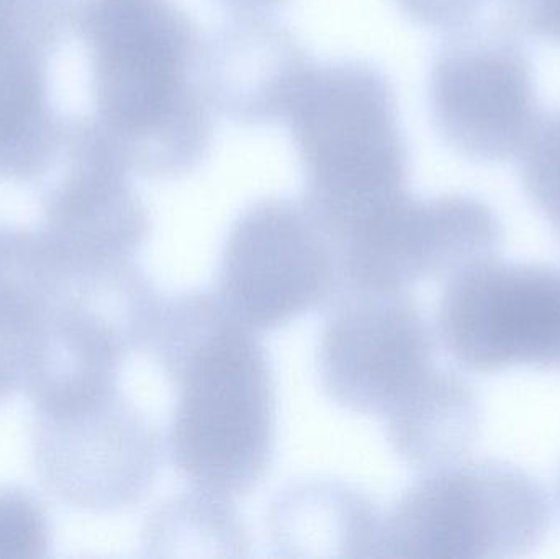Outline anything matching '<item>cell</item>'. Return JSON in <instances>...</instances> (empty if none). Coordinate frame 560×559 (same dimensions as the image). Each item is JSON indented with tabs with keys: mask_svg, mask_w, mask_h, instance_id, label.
Listing matches in <instances>:
<instances>
[{
	"mask_svg": "<svg viewBox=\"0 0 560 559\" xmlns=\"http://www.w3.org/2000/svg\"><path fill=\"white\" fill-rule=\"evenodd\" d=\"M398 9L420 25L451 33L479 23L487 2L497 0H395ZM502 2V0H499Z\"/></svg>",
	"mask_w": 560,
	"mask_h": 559,
	"instance_id": "44dd1931",
	"label": "cell"
},
{
	"mask_svg": "<svg viewBox=\"0 0 560 559\" xmlns=\"http://www.w3.org/2000/svg\"><path fill=\"white\" fill-rule=\"evenodd\" d=\"M248 531L232 499L194 489L161 504L143 528L148 557H248Z\"/></svg>",
	"mask_w": 560,
	"mask_h": 559,
	"instance_id": "e0dca14e",
	"label": "cell"
},
{
	"mask_svg": "<svg viewBox=\"0 0 560 559\" xmlns=\"http://www.w3.org/2000/svg\"><path fill=\"white\" fill-rule=\"evenodd\" d=\"M45 298L26 269L0 263V403L25 387L36 312Z\"/></svg>",
	"mask_w": 560,
	"mask_h": 559,
	"instance_id": "ac0fdd59",
	"label": "cell"
},
{
	"mask_svg": "<svg viewBox=\"0 0 560 559\" xmlns=\"http://www.w3.org/2000/svg\"><path fill=\"white\" fill-rule=\"evenodd\" d=\"M552 527L538 479L502 459L428 469L382 517L381 558H520Z\"/></svg>",
	"mask_w": 560,
	"mask_h": 559,
	"instance_id": "5b68a950",
	"label": "cell"
},
{
	"mask_svg": "<svg viewBox=\"0 0 560 559\" xmlns=\"http://www.w3.org/2000/svg\"><path fill=\"white\" fill-rule=\"evenodd\" d=\"M520 179L560 242V108L539 118L520 153Z\"/></svg>",
	"mask_w": 560,
	"mask_h": 559,
	"instance_id": "d6986e66",
	"label": "cell"
},
{
	"mask_svg": "<svg viewBox=\"0 0 560 559\" xmlns=\"http://www.w3.org/2000/svg\"><path fill=\"white\" fill-rule=\"evenodd\" d=\"M233 13H268L287 0H217Z\"/></svg>",
	"mask_w": 560,
	"mask_h": 559,
	"instance_id": "603a6c76",
	"label": "cell"
},
{
	"mask_svg": "<svg viewBox=\"0 0 560 559\" xmlns=\"http://www.w3.org/2000/svg\"><path fill=\"white\" fill-rule=\"evenodd\" d=\"M285 121L305 177L302 203L332 245L408 193L410 154L397 98L377 66H313Z\"/></svg>",
	"mask_w": 560,
	"mask_h": 559,
	"instance_id": "3957f363",
	"label": "cell"
},
{
	"mask_svg": "<svg viewBox=\"0 0 560 559\" xmlns=\"http://www.w3.org/2000/svg\"><path fill=\"white\" fill-rule=\"evenodd\" d=\"M506 19L518 32L560 45V0H512Z\"/></svg>",
	"mask_w": 560,
	"mask_h": 559,
	"instance_id": "7402d4cb",
	"label": "cell"
},
{
	"mask_svg": "<svg viewBox=\"0 0 560 559\" xmlns=\"http://www.w3.org/2000/svg\"><path fill=\"white\" fill-rule=\"evenodd\" d=\"M316 368L336 406L384 419L436 373V338L407 291L341 288L319 331Z\"/></svg>",
	"mask_w": 560,
	"mask_h": 559,
	"instance_id": "30bf717a",
	"label": "cell"
},
{
	"mask_svg": "<svg viewBox=\"0 0 560 559\" xmlns=\"http://www.w3.org/2000/svg\"><path fill=\"white\" fill-rule=\"evenodd\" d=\"M150 351L176 403L167 455L200 491L236 499L255 491L276 452V387L268 351L215 292L164 299Z\"/></svg>",
	"mask_w": 560,
	"mask_h": 559,
	"instance_id": "6da1fadb",
	"label": "cell"
},
{
	"mask_svg": "<svg viewBox=\"0 0 560 559\" xmlns=\"http://www.w3.org/2000/svg\"><path fill=\"white\" fill-rule=\"evenodd\" d=\"M558 498H559V502H560V469H559V475H558Z\"/></svg>",
	"mask_w": 560,
	"mask_h": 559,
	"instance_id": "cb8c5ba5",
	"label": "cell"
},
{
	"mask_svg": "<svg viewBox=\"0 0 560 559\" xmlns=\"http://www.w3.org/2000/svg\"><path fill=\"white\" fill-rule=\"evenodd\" d=\"M438 340L464 370L560 371V268L487 258L446 279Z\"/></svg>",
	"mask_w": 560,
	"mask_h": 559,
	"instance_id": "9c48e42d",
	"label": "cell"
},
{
	"mask_svg": "<svg viewBox=\"0 0 560 559\" xmlns=\"http://www.w3.org/2000/svg\"><path fill=\"white\" fill-rule=\"evenodd\" d=\"M200 43V89L210 108L235 124L285 121L315 62L295 35L268 13H233Z\"/></svg>",
	"mask_w": 560,
	"mask_h": 559,
	"instance_id": "5bb4252c",
	"label": "cell"
},
{
	"mask_svg": "<svg viewBox=\"0 0 560 559\" xmlns=\"http://www.w3.org/2000/svg\"><path fill=\"white\" fill-rule=\"evenodd\" d=\"M503 226L483 200L467 194L420 199L401 194L336 243L342 288L407 291L472 263L495 258Z\"/></svg>",
	"mask_w": 560,
	"mask_h": 559,
	"instance_id": "8fae6325",
	"label": "cell"
},
{
	"mask_svg": "<svg viewBox=\"0 0 560 559\" xmlns=\"http://www.w3.org/2000/svg\"><path fill=\"white\" fill-rule=\"evenodd\" d=\"M161 439L120 387L65 406L33 407L32 458L43 488L79 511L115 514L156 486Z\"/></svg>",
	"mask_w": 560,
	"mask_h": 559,
	"instance_id": "8992f818",
	"label": "cell"
},
{
	"mask_svg": "<svg viewBox=\"0 0 560 559\" xmlns=\"http://www.w3.org/2000/svg\"><path fill=\"white\" fill-rule=\"evenodd\" d=\"M341 288L338 252L302 200L266 197L233 222L215 294L252 330H279L328 307Z\"/></svg>",
	"mask_w": 560,
	"mask_h": 559,
	"instance_id": "ba28073f",
	"label": "cell"
},
{
	"mask_svg": "<svg viewBox=\"0 0 560 559\" xmlns=\"http://www.w3.org/2000/svg\"><path fill=\"white\" fill-rule=\"evenodd\" d=\"M163 301L133 259L62 265L36 312L23 387L33 407L78 403L118 387L128 357L148 350Z\"/></svg>",
	"mask_w": 560,
	"mask_h": 559,
	"instance_id": "277c9868",
	"label": "cell"
},
{
	"mask_svg": "<svg viewBox=\"0 0 560 559\" xmlns=\"http://www.w3.org/2000/svg\"><path fill=\"white\" fill-rule=\"evenodd\" d=\"M88 45L95 120L131 173L177 179L212 144L197 75L200 38L174 0H56Z\"/></svg>",
	"mask_w": 560,
	"mask_h": 559,
	"instance_id": "7a4b0ae2",
	"label": "cell"
},
{
	"mask_svg": "<svg viewBox=\"0 0 560 559\" xmlns=\"http://www.w3.org/2000/svg\"><path fill=\"white\" fill-rule=\"evenodd\" d=\"M518 30L474 25L447 33L431 66V118L456 153L477 163L520 156L539 118L535 72Z\"/></svg>",
	"mask_w": 560,
	"mask_h": 559,
	"instance_id": "52a82bcc",
	"label": "cell"
},
{
	"mask_svg": "<svg viewBox=\"0 0 560 559\" xmlns=\"http://www.w3.org/2000/svg\"><path fill=\"white\" fill-rule=\"evenodd\" d=\"M384 420L394 452L413 468L428 471L466 459L479 439L482 409L466 377L438 368Z\"/></svg>",
	"mask_w": 560,
	"mask_h": 559,
	"instance_id": "2e32d148",
	"label": "cell"
},
{
	"mask_svg": "<svg viewBox=\"0 0 560 559\" xmlns=\"http://www.w3.org/2000/svg\"><path fill=\"white\" fill-rule=\"evenodd\" d=\"M130 173L94 115L66 117L61 150L42 194L39 226L66 265L131 261L143 248L150 212Z\"/></svg>",
	"mask_w": 560,
	"mask_h": 559,
	"instance_id": "7c38bea8",
	"label": "cell"
},
{
	"mask_svg": "<svg viewBox=\"0 0 560 559\" xmlns=\"http://www.w3.org/2000/svg\"><path fill=\"white\" fill-rule=\"evenodd\" d=\"M65 28L56 0H0V180L33 183L55 166L66 117L49 61Z\"/></svg>",
	"mask_w": 560,
	"mask_h": 559,
	"instance_id": "4fadbf2b",
	"label": "cell"
},
{
	"mask_svg": "<svg viewBox=\"0 0 560 559\" xmlns=\"http://www.w3.org/2000/svg\"><path fill=\"white\" fill-rule=\"evenodd\" d=\"M268 531L279 557L381 558V512L358 488L335 479H306L279 492Z\"/></svg>",
	"mask_w": 560,
	"mask_h": 559,
	"instance_id": "9a60e30c",
	"label": "cell"
},
{
	"mask_svg": "<svg viewBox=\"0 0 560 559\" xmlns=\"http://www.w3.org/2000/svg\"><path fill=\"white\" fill-rule=\"evenodd\" d=\"M510 2H512V0H502L503 9H505V7L509 5Z\"/></svg>",
	"mask_w": 560,
	"mask_h": 559,
	"instance_id": "d4e9b609",
	"label": "cell"
},
{
	"mask_svg": "<svg viewBox=\"0 0 560 559\" xmlns=\"http://www.w3.org/2000/svg\"><path fill=\"white\" fill-rule=\"evenodd\" d=\"M51 544V521L42 499L23 486H0V559L48 558Z\"/></svg>",
	"mask_w": 560,
	"mask_h": 559,
	"instance_id": "ffe728a7",
	"label": "cell"
}]
</instances>
